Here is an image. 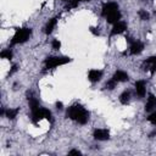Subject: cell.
<instances>
[{
  "label": "cell",
  "mask_w": 156,
  "mask_h": 156,
  "mask_svg": "<svg viewBox=\"0 0 156 156\" xmlns=\"http://www.w3.org/2000/svg\"><path fill=\"white\" fill-rule=\"evenodd\" d=\"M69 61H71L69 57H48L45 60V67L49 69V68H54L61 65H66Z\"/></svg>",
  "instance_id": "cell-3"
},
{
  "label": "cell",
  "mask_w": 156,
  "mask_h": 156,
  "mask_svg": "<svg viewBox=\"0 0 156 156\" xmlns=\"http://www.w3.org/2000/svg\"><path fill=\"white\" fill-rule=\"evenodd\" d=\"M30 34H32V29L30 28H18V29H16V33H15L12 40H11V45L24 43L29 38Z\"/></svg>",
  "instance_id": "cell-2"
},
{
  "label": "cell",
  "mask_w": 156,
  "mask_h": 156,
  "mask_svg": "<svg viewBox=\"0 0 156 156\" xmlns=\"http://www.w3.org/2000/svg\"><path fill=\"white\" fill-rule=\"evenodd\" d=\"M101 76H102V72L101 71H98V69H90L89 73H88V78L91 80V82H98L101 79Z\"/></svg>",
  "instance_id": "cell-10"
},
{
  "label": "cell",
  "mask_w": 156,
  "mask_h": 156,
  "mask_svg": "<svg viewBox=\"0 0 156 156\" xmlns=\"http://www.w3.org/2000/svg\"><path fill=\"white\" fill-rule=\"evenodd\" d=\"M154 107H156V96L151 94V95L149 96V99H147L146 105H145V110H146V111H150V110H152Z\"/></svg>",
  "instance_id": "cell-13"
},
{
  "label": "cell",
  "mask_w": 156,
  "mask_h": 156,
  "mask_svg": "<svg viewBox=\"0 0 156 156\" xmlns=\"http://www.w3.org/2000/svg\"><path fill=\"white\" fill-rule=\"evenodd\" d=\"M0 56H1L2 58H9V60H11V58H12V52H11L10 50H4V51H1Z\"/></svg>",
  "instance_id": "cell-17"
},
{
  "label": "cell",
  "mask_w": 156,
  "mask_h": 156,
  "mask_svg": "<svg viewBox=\"0 0 156 156\" xmlns=\"http://www.w3.org/2000/svg\"><path fill=\"white\" fill-rule=\"evenodd\" d=\"M135 91H136V94H138L140 98H143V96L145 95V83H144L143 80L135 82Z\"/></svg>",
  "instance_id": "cell-12"
},
{
  "label": "cell",
  "mask_w": 156,
  "mask_h": 156,
  "mask_svg": "<svg viewBox=\"0 0 156 156\" xmlns=\"http://www.w3.org/2000/svg\"><path fill=\"white\" fill-rule=\"evenodd\" d=\"M52 49H55V50H58L60 49V46H61V43L57 40V39H55V40H52Z\"/></svg>",
  "instance_id": "cell-22"
},
{
  "label": "cell",
  "mask_w": 156,
  "mask_h": 156,
  "mask_svg": "<svg viewBox=\"0 0 156 156\" xmlns=\"http://www.w3.org/2000/svg\"><path fill=\"white\" fill-rule=\"evenodd\" d=\"M116 83H117V82H116L115 79H111L110 82L106 83V88H108V89H113V88L116 87Z\"/></svg>",
  "instance_id": "cell-21"
},
{
  "label": "cell",
  "mask_w": 156,
  "mask_h": 156,
  "mask_svg": "<svg viewBox=\"0 0 156 156\" xmlns=\"http://www.w3.org/2000/svg\"><path fill=\"white\" fill-rule=\"evenodd\" d=\"M68 154H69V155H80L82 152H80V151H78V150H71Z\"/></svg>",
  "instance_id": "cell-24"
},
{
  "label": "cell",
  "mask_w": 156,
  "mask_h": 156,
  "mask_svg": "<svg viewBox=\"0 0 156 156\" xmlns=\"http://www.w3.org/2000/svg\"><path fill=\"white\" fill-rule=\"evenodd\" d=\"M129 98H130V93H129V91H123V93L121 94V96H119V101H121L123 105H126V104L129 102Z\"/></svg>",
  "instance_id": "cell-15"
},
{
  "label": "cell",
  "mask_w": 156,
  "mask_h": 156,
  "mask_svg": "<svg viewBox=\"0 0 156 156\" xmlns=\"http://www.w3.org/2000/svg\"><path fill=\"white\" fill-rule=\"evenodd\" d=\"M17 113H18V108H13V110L10 108V110L6 111V117L10 118V119H13L17 116Z\"/></svg>",
  "instance_id": "cell-16"
},
{
  "label": "cell",
  "mask_w": 156,
  "mask_h": 156,
  "mask_svg": "<svg viewBox=\"0 0 156 156\" xmlns=\"http://www.w3.org/2000/svg\"><path fill=\"white\" fill-rule=\"evenodd\" d=\"M56 107H57L58 110H61V108H62V102H56Z\"/></svg>",
  "instance_id": "cell-27"
},
{
  "label": "cell",
  "mask_w": 156,
  "mask_h": 156,
  "mask_svg": "<svg viewBox=\"0 0 156 156\" xmlns=\"http://www.w3.org/2000/svg\"><path fill=\"white\" fill-rule=\"evenodd\" d=\"M115 10H118V5L116 2H107V4H105L102 6L101 13H102V16H106V15H108L110 12H112Z\"/></svg>",
  "instance_id": "cell-9"
},
{
  "label": "cell",
  "mask_w": 156,
  "mask_h": 156,
  "mask_svg": "<svg viewBox=\"0 0 156 156\" xmlns=\"http://www.w3.org/2000/svg\"><path fill=\"white\" fill-rule=\"evenodd\" d=\"M66 116L69 117L73 121H77L80 124H85L88 122V118H89L88 111L83 106H80V105H72V106H69L67 108Z\"/></svg>",
  "instance_id": "cell-1"
},
{
  "label": "cell",
  "mask_w": 156,
  "mask_h": 156,
  "mask_svg": "<svg viewBox=\"0 0 156 156\" xmlns=\"http://www.w3.org/2000/svg\"><path fill=\"white\" fill-rule=\"evenodd\" d=\"M112 79H115L116 82H126V80L129 79V77H128V74H127L126 72H123V71H117V72H115Z\"/></svg>",
  "instance_id": "cell-11"
},
{
  "label": "cell",
  "mask_w": 156,
  "mask_h": 156,
  "mask_svg": "<svg viewBox=\"0 0 156 156\" xmlns=\"http://www.w3.org/2000/svg\"><path fill=\"white\" fill-rule=\"evenodd\" d=\"M43 111H44V118L51 121V112L49 110H46V108H43Z\"/></svg>",
  "instance_id": "cell-23"
},
{
  "label": "cell",
  "mask_w": 156,
  "mask_h": 156,
  "mask_svg": "<svg viewBox=\"0 0 156 156\" xmlns=\"http://www.w3.org/2000/svg\"><path fill=\"white\" fill-rule=\"evenodd\" d=\"M143 49H144V44H143L141 41H139V40L132 41V44H130V54H132V55H138V54H140V52L143 51Z\"/></svg>",
  "instance_id": "cell-5"
},
{
  "label": "cell",
  "mask_w": 156,
  "mask_h": 156,
  "mask_svg": "<svg viewBox=\"0 0 156 156\" xmlns=\"http://www.w3.org/2000/svg\"><path fill=\"white\" fill-rule=\"evenodd\" d=\"M77 5H78V1H77V0H69V1H67L66 9H67V10H69V9H74V7H77Z\"/></svg>",
  "instance_id": "cell-18"
},
{
  "label": "cell",
  "mask_w": 156,
  "mask_h": 156,
  "mask_svg": "<svg viewBox=\"0 0 156 156\" xmlns=\"http://www.w3.org/2000/svg\"><path fill=\"white\" fill-rule=\"evenodd\" d=\"M77 1L79 2V1H89V0H77Z\"/></svg>",
  "instance_id": "cell-28"
},
{
  "label": "cell",
  "mask_w": 156,
  "mask_h": 156,
  "mask_svg": "<svg viewBox=\"0 0 156 156\" xmlns=\"http://www.w3.org/2000/svg\"><path fill=\"white\" fill-rule=\"evenodd\" d=\"M139 17H140L143 21H146V20H149V13H147L145 10H140V11H139Z\"/></svg>",
  "instance_id": "cell-19"
},
{
  "label": "cell",
  "mask_w": 156,
  "mask_h": 156,
  "mask_svg": "<svg viewBox=\"0 0 156 156\" xmlns=\"http://www.w3.org/2000/svg\"><path fill=\"white\" fill-rule=\"evenodd\" d=\"M147 121H149L150 123H152L154 126H156V112L151 113V115L147 117Z\"/></svg>",
  "instance_id": "cell-20"
},
{
  "label": "cell",
  "mask_w": 156,
  "mask_h": 156,
  "mask_svg": "<svg viewBox=\"0 0 156 156\" xmlns=\"http://www.w3.org/2000/svg\"><path fill=\"white\" fill-rule=\"evenodd\" d=\"M144 65H145V67H146V68H144L145 71L147 69V71H150L151 73H155V72H156V56L149 57V58L144 62Z\"/></svg>",
  "instance_id": "cell-8"
},
{
  "label": "cell",
  "mask_w": 156,
  "mask_h": 156,
  "mask_svg": "<svg viewBox=\"0 0 156 156\" xmlns=\"http://www.w3.org/2000/svg\"><path fill=\"white\" fill-rule=\"evenodd\" d=\"M56 22H57V17H54V18H51V20L48 22V24H46V27H45V33H46V34H50V33L52 32L54 27L56 26Z\"/></svg>",
  "instance_id": "cell-14"
},
{
  "label": "cell",
  "mask_w": 156,
  "mask_h": 156,
  "mask_svg": "<svg viewBox=\"0 0 156 156\" xmlns=\"http://www.w3.org/2000/svg\"><path fill=\"white\" fill-rule=\"evenodd\" d=\"M90 32H91L94 35H99V30H96V28H94V27L90 28Z\"/></svg>",
  "instance_id": "cell-25"
},
{
  "label": "cell",
  "mask_w": 156,
  "mask_h": 156,
  "mask_svg": "<svg viewBox=\"0 0 156 156\" xmlns=\"http://www.w3.org/2000/svg\"><path fill=\"white\" fill-rule=\"evenodd\" d=\"M94 138L96 140H107L110 138V133L107 129H95L94 130Z\"/></svg>",
  "instance_id": "cell-7"
},
{
  "label": "cell",
  "mask_w": 156,
  "mask_h": 156,
  "mask_svg": "<svg viewBox=\"0 0 156 156\" xmlns=\"http://www.w3.org/2000/svg\"><path fill=\"white\" fill-rule=\"evenodd\" d=\"M62 1H69V0H62Z\"/></svg>",
  "instance_id": "cell-29"
},
{
  "label": "cell",
  "mask_w": 156,
  "mask_h": 156,
  "mask_svg": "<svg viewBox=\"0 0 156 156\" xmlns=\"http://www.w3.org/2000/svg\"><path fill=\"white\" fill-rule=\"evenodd\" d=\"M126 29H127V24H126L124 22L118 21L117 23H115V24H113V28H112V30H111V35L121 34V33H123Z\"/></svg>",
  "instance_id": "cell-6"
},
{
  "label": "cell",
  "mask_w": 156,
  "mask_h": 156,
  "mask_svg": "<svg viewBox=\"0 0 156 156\" xmlns=\"http://www.w3.org/2000/svg\"><path fill=\"white\" fill-rule=\"evenodd\" d=\"M105 17H106L107 23H112V24H115V23H117V22L121 20V12H119L118 10H115V11L110 12L108 15H106Z\"/></svg>",
  "instance_id": "cell-4"
},
{
  "label": "cell",
  "mask_w": 156,
  "mask_h": 156,
  "mask_svg": "<svg viewBox=\"0 0 156 156\" xmlns=\"http://www.w3.org/2000/svg\"><path fill=\"white\" fill-rule=\"evenodd\" d=\"M17 71V66H12V69L10 71V74H12L13 72H16Z\"/></svg>",
  "instance_id": "cell-26"
}]
</instances>
